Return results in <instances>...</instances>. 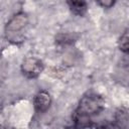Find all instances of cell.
Returning <instances> with one entry per match:
<instances>
[{"mask_svg":"<svg viewBox=\"0 0 129 129\" xmlns=\"http://www.w3.org/2000/svg\"><path fill=\"white\" fill-rule=\"evenodd\" d=\"M21 71L27 78H36L43 71V63L36 57H27L21 64Z\"/></svg>","mask_w":129,"mask_h":129,"instance_id":"obj_2","label":"cell"},{"mask_svg":"<svg viewBox=\"0 0 129 129\" xmlns=\"http://www.w3.org/2000/svg\"><path fill=\"white\" fill-rule=\"evenodd\" d=\"M27 23H28V17L25 13L20 12V13L15 14L6 24V27H5L6 35L9 34L10 36L11 34L20 31L23 27L26 26Z\"/></svg>","mask_w":129,"mask_h":129,"instance_id":"obj_3","label":"cell"},{"mask_svg":"<svg viewBox=\"0 0 129 129\" xmlns=\"http://www.w3.org/2000/svg\"><path fill=\"white\" fill-rule=\"evenodd\" d=\"M118 45L120 50L125 53H129V31H125L119 38Z\"/></svg>","mask_w":129,"mask_h":129,"instance_id":"obj_6","label":"cell"},{"mask_svg":"<svg viewBox=\"0 0 129 129\" xmlns=\"http://www.w3.org/2000/svg\"><path fill=\"white\" fill-rule=\"evenodd\" d=\"M71 10L78 15H83L86 13L88 8L87 0H67Z\"/></svg>","mask_w":129,"mask_h":129,"instance_id":"obj_5","label":"cell"},{"mask_svg":"<svg viewBox=\"0 0 129 129\" xmlns=\"http://www.w3.org/2000/svg\"><path fill=\"white\" fill-rule=\"evenodd\" d=\"M56 41L61 44H68L74 42V36L71 34H59L56 37Z\"/></svg>","mask_w":129,"mask_h":129,"instance_id":"obj_8","label":"cell"},{"mask_svg":"<svg viewBox=\"0 0 129 129\" xmlns=\"http://www.w3.org/2000/svg\"><path fill=\"white\" fill-rule=\"evenodd\" d=\"M33 104H34V108L37 112L42 113L45 112L51 104V97L50 95L45 92V91H39L33 100Z\"/></svg>","mask_w":129,"mask_h":129,"instance_id":"obj_4","label":"cell"},{"mask_svg":"<svg viewBox=\"0 0 129 129\" xmlns=\"http://www.w3.org/2000/svg\"><path fill=\"white\" fill-rule=\"evenodd\" d=\"M102 7L105 8H110L114 5V3L116 2V0H96Z\"/></svg>","mask_w":129,"mask_h":129,"instance_id":"obj_9","label":"cell"},{"mask_svg":"<svg viewBox=\"0 0 129 129\" xmlns=\"http://www.w3.org/2000/svg\"><path fill=\"white\" fill-rule=\"evenodd\" d=\"M115 119H116V122L119 123V126H123L124 123H126L128 121V113H127V111L125 109H123V108H120L116 112Z\"/></svg>","mask_w":129,"mask_h":129,"instance_id":"obj_7","label":"cell"},{"mask_svg":"<svg viewBox=\"0 0 129 129\" xmlns=\"http://www.w3.org/2000/svg\"><path fill=\"white\" fill-rule=\"evenodd\" d=\"M104 108V101L100 96L89 94L84 96L79 104L78 109L74 114V121L77 127H89L90 117L99 114Z\"/></svg>","mask_w":129,"mask_h":129,"instance_id":"obj_1","label":"cell"}]
</instances>
